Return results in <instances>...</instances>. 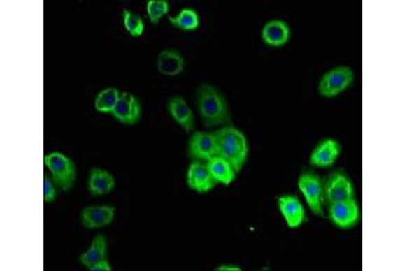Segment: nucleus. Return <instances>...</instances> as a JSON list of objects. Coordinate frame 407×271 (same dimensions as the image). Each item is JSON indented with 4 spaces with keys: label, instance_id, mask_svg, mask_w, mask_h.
<instances>
[{
    "label": "nucleus",
    "instance_id": "25",
    "mask_svg": "<svg viewBox=\"0 0 407 271\" xmlns=\"http://www.w3.org/2000/svg\"><path fill=\"white\" fill-rule=\"evenodd\" d=\"M89 269H90L91 271H112V266L109 265V262H108V259H106V261H101V262L92 265V266L89 268Z\"/></svg>",
    "mask_w": 407,
    "mask_h": 271
},
{
    "label": "nucleus",
    "instance_id": "23",
    "mask_svg": "<svg viewBox=\"0 0 407 271\" xmlns=\"http://www.w3.org/2000/svg\"><path fill=\"white\" fill-rule=\"evenodd\" d=\"M124 24H125V29L128 30V33L134 37L141 36L144 31L143 20L128 10L124 11Z\"/></svg>",
    "mask_w": 407,
    "mask_h": 271
},
{
    "label": "nucleus",
    "instance_id": "2",
    "mask_svg": "<svg viewBox=\"0 0 407 271\" xmlns=\"http://www.w3.org/2000/svg\"><path fill=\"white\" fill-rule=\"evenodd\" d=\"M199 109L206 126L231 122L226 99L210 85H203L199 90Z\"/></svg>",
    "mask_w": 407,
    "mask_h": 271
},
{
    "label": "nucleus",
    "instance_id": "6",
    "mask_svg": "<svg viewBox=\"0 0 407 271\" xmlns=\"http://www.w3.org/2000/svg\"><path fill=\"white\" fill-rule=\"evenodd\" d=\"M355 79V72L348 67H338L329 71L320 80L319 92L323 96L333 98L346 90Z\"/></svg>",
    "mask_w": 407,
    "mask_h": 271
},
{
    "label": "nucleus",
    "instance_id": "26",
    "mask_svg": "<svg viewBox=\"0 0 407 271\" xmlns=\"http://www.w3.org/2000/svg\"><path fill=\"white\" fill-rule=\"evenodd\" d=\"M217 271H241L239 268H236V266H229V265H224V266H220V268H217Z\"/></svg>",
    "mask_w": 407,
    "mask_h": 271
},
{
    "label": "nucleus",
    "instance_id": "22",
    "mask_svg": "<svg viewBox=\"0 0 407 271\" xmlns=\"http://www.w3.org/2000/svg\"><path fill=\"white\" fill-rule=\"evenodd\" d=\"M169 3L166 0H150L147 3V13L150 21L157 24L163 15L169 13Z\"/></svg>",
    "mask_w": 407,
    "mask_h": 271
},
{
    "label": "nucleus",
    "instance_id": "3",
    "mask_svg": "<svg viewBox=\"0 0 407 271\" xmlns=\"http://www.w3.org/2000/svg\"><path fill=\"white\" fill-rule=\"evenodd\" d=\"M44 161L49 171L52 173L53 182L60 189H63V191H68L73 186L75 178H76V170H75L73 161L59 152L46 155Z\"/></svg>",
    "mask_w": 407,
    "mask_h": 271
},
{
    "label": "nucleus",
    "instance_id": "19",
    "mask_svg": "<svg viewBox=\"0 0 407 271\" xmlns=\"http://www.w3.org/2000/svg\"><path fill=\"white\" fill-rule=\"evenodd\" d=\"M106 259H108V240L103 235L95 236L89 251H86L80 256V262L86 268H91L92 265H95L101 261H106Z\"/></svg>",
    "mask_w": 407,
    "mask_h": 271
},
{
    "label": "nucleus",
    "instance_id": "1",
    "mask_svg": "<svg viewBox=\"0 0 407 271\" xmlns=\"http://www.w3.org/2000/svg\"><path fill=\"white\" fill-rule=\"evenodd\" d=\"M213 136L217 145V156L226 159L232 168L239 173L249 155L246 136L234 126H224L216 131Z\"/></svg>",
    "mask_w": 407,
    "mask_h": 271
},
{
    "label": "nucleus",
    "instance_id": "24",
    "mask_svg": "<svg viewBox=\"0 0 407 271\" xmlns=\"http://www.w3.org/2000/svg\"><path fill=\"white\" fill-rule=\"evenodd\" d=\"M56 198V190L55 184L50 181V178L45 175L44 177V200L46 203H53Z\"/></svg>",
    "mask_w": 407,
    "mask_h": 271
},
{
    "label": "nucleus",
    "instance_id": "12",
    "mask_svg": "<svg viewBox=\"0 0 407 271\" xmlns=\"http://www.w3.org/2000/svg\"><path fill=\"white\" fill-rule=\"evenodd\" d=\"M341 152V145L336 140L327 138L322 141L311 155V164L315 167H330L338 158Z\"/></svg>",
    "mask_w": 407,
    "mask_h": 271
},
{
    "label": "nucleus",
    "instance_id": "17",
    "mask_svg": "<svg viewBox=\"0 0 407 271\" xmlns=\"http://www.w3.org/2000/svg\"><path fill=\"white\" fill-rule=\"evenodd\" d=\"M115 186V182L105 170L101 168H92L91 170L90 180H89V190L91 196H105L109 194Z\"/></svg>",
    "mask_w": 407,
    "mask_h": 271
},
{
    "label": "nucleus",
    "instance_id": "9",
    "mask_svg": "<svg viewBox=\"0 0 407 271\" xmlns=\"http://www.w3.org/2000/svg\"><path fill=\"white\" fill-rule=\"evenodd\" d=\"M112 114L121 124L134 125L138 122L141 115L140 102L129 92H122Z\"/></svg>",
    "mask_w": 407,
    "mask_h": 271
},
{
    "label": "nucleus",
    "instance_id": "4",
    "mask_svg": "<svg viewBox=\"0 0 407 271\" xmlns=\"http://www.w3.org/2000/svg\"><path fill=\"white\" fill-rule=\"evenodd\" d=\"M350 198H355V189L348 175L342 170L331 173L323 183V201L330 205Z\"/></svg>",
    "mask_w": 407,
    "mask_h": 271
},
{
    "label": "nucleus",
    "instance_id": "10",
    "mask_svg": "<svg viewBox=\"0 0 407 271\" xmlns=\"http://www.w3.org/2000/svg\"><path fill=\"white\" fill-rule=\"evenodd\" d=\"M215 181L206 167V164L194 161L190 164L187 171V184L190 189L196 190L197 193H206L216 186Z\"/></svg>",
    "mask_w": 407,
    "mask_h": 271
},
{
    "label": "nucleus",
    "instance_id": "8",
    "mask_svg": "<svg viewBox=\"0 0 407 271\" xmlns=\"http://www.w3.org/2000/svg\"><path fill=\"white\" fill-rule=\"evenodd\" d=\"M189 155L193 159L208 161L217 156V145L215 136L196 132L189 142Z\"/></svg>",
    "mask_w": 407,
    "mask_h": 271
},
{
    "label": "nucleus",
    "instance_id": "5",
    "mask_svg": "<svg viewBox=\"0 0 407 271\" xmlns=\"http://www.w3.org/2000/svg\"><path fill=\"white\" fill-rule=\"evenodd\" d=\"M299 189L301 190L310 209L317 214H323V183L315 173L304 171L299 178Z\"/></svg>",
    "mask_w": 407,
    "mask_h": 271
},
{
    "label": "nucleus",
    "instance_id": "11",
    "mask_svg": "<svg viewBox=\"0 0 407 271\" xmlns=\"http://www.w3.org/2000/svg\"><path fill=\"white\" fill-rule=\"evenodd\" d=\"M114 213L113 206H87L82 212V224L89 229L109 226L113 221Z\"/></svg>",
    "mask_w": 407,
    "mask_h": 271
},
{
    "label": "nucleus",
    "instance_id": "18",
    "mask_svg": "<svg viewBox=\"0 0 407 271\" xmlns=\"http://www.w3.org/2000/svg\"><path fill=\"white\" fill-rule=\"evenodd\" d=\"M206 167L212 178L216 182H220L223 184H229L235 180L236 171L232 168V166L227 161L226 159L215 156L206 161Z\"/></svg>",
    "mask_w": 407,
    "mask_h": 271
},
{
    "label": "nucleus",
    "instance_id": "21",
    "mask_svg": "<svg viewBox=\"0 0 407 271\" xmlns=\"http://www.w3.org/2000/svg\"><path fill=\"white\" fill-rule=\"evenodd\" d=\"M170 22L182 30H196L200 24V20L196 11L190 8H185L177 17H173V18L170 17Z\"/></svg>",
    "mask_w": 407,
    "mask_h": 271
},
{
    "label": "nucleus",
    "instance_id": "20",
    "mask_svg": "<svg viewBox=\"0 0 407 271\" xmlns=\"http://www.w3.org/2000/svg\"><path fill=\"white\" fill-rule=\"evenodd\" d=\"M121 94L117 89H106L101 91L95 98V109L101 113H110L118 103Z\"/></svg>",
    "mask_w": 407,
    "mask_h": 271
},
{
    "label": "nucleus",
    "instance_id": "15",
    "mask_svg": "<svg viewBox=\"0 0 407 271\" xmlns=\"http://www.w3.org/2000/svg\"><path fill=\"white\" fill-rule=\"evenodd\" d=\"M169 112L186 132H190L193 129L194 115L183 98L181 96L171 98L169 102Z\"/></svg>",
    "mask_w": 407,
    "mask_h": 271
},
{
    "label": "nucleus",
    "instance_id": "16",
    "mask_svg": "<svg viewBox=\"0 0 407 271\" xmlns=\"http://www.w3.org/2000/svg\"><path fill=\"white\" fill-rule=\"evenodd\" d=\"M183 57L181 53L174 49H166L160 52L158 57V69L163 75L176 76L183 71Z\"/></svg>",
    "mask_w": 407,
    "mask_h": 271
},
{
    "label": "nucleus",
    "instance_id": "14",
    "mask_svg": "<svg viewBox=\"0 0 407 271\" xmlns=\"http://www.w3.org/2000/svg\"><path fill=\"white\" fill-rule=\"evenodd\" d=\"M291 30L288 24L283 21H271L262 30V40L269 46L285 45L290 40Z\"/></svg>",
    "mask_w": 407,
    "mask_h": 271
},
{
    "label": "nucleus",
    "instance_id": "7",
    "mask_svg": "<svg viewBox=\"0 0 407 271\" xmlns=\"http://www.w3.org/2000/svg\"><path fill=\"white\" fill-rule=\"evenodd\" d=\"M329 213L331 221L339 228H350L360 219V209L355 198L330 203Z\"/></svg>",
    "mask_w": 407,
    "mask_h": 271
},
{
    "label": "nucleus",
    "instance_id": "13",
    "mask_svg": "<svg viewBox=\"0 0 407 271\" xmlns=\"http://www.w3.org/2000/svg\"><path fill=\"white\" fill-rule=\"evenodd\" d=\"M280 210L290 228H297L304 221V207L294 196H284L278 198Z\"/></svg>",
    "mask_w": 407,
    "mask_h": 271
}]
</instances>
